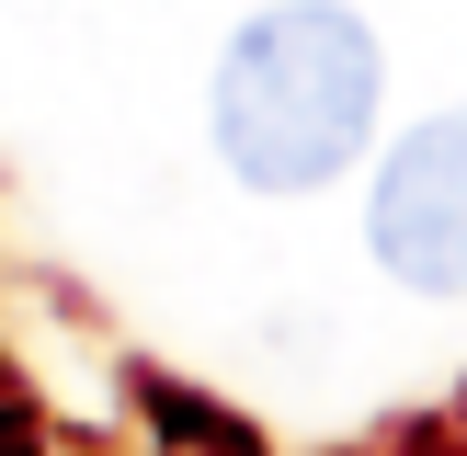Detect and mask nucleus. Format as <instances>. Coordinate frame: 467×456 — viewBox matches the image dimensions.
<instances>
[{
	"label": "nucleus",
	"instance_id": "f257e3e1",
	"mask_svg": "<svg viewBox=\"0 0 467 456\" xmlns=\"http://www.w3.org/2000/svg\"><path fill=\"white\" fill-rule=\"evenodd\" d=\"M377 91H388V68H377L365 12H342V0H274L217 57V91H205L217 160L251 194H319V182H342L365 160Z\"/></svg>",
	"mask_w": 467,
	"mask_h": 456
},
{
	"label": "nucleus",
	"instance_id": "f03ea898",
	"mask_svg": "<svg viewBox=\"0 0 467 456\" xmlns=\"http://www.w3.org/2000/svg\"><path fill=\"white\" fill-rule=\"evenodd\" d=\"M377 263L422 296H467V114H422L377 171Z\"/></svg>",
	"mask_w": 467,
	"mask_h": 456
},
{
	"label": "nucleus",
	"instance_id": "7ed1b4c3",
	"mask_svg": "<svg viewBox=\"0 0 467 456\" xmlns=\"http://www.w3.org/2000/svg\"><path fill=\"white\" fill-rule=\"evenodd\" d=\"M0 456H35V410H23L12 377H0Z\"/></svg>",
	"mask_w": 467,
	"mask_h": 456
}]
</instances>
